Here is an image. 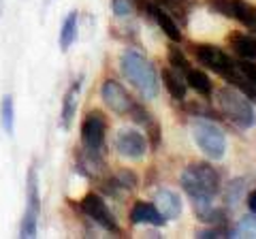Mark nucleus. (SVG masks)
<instances>
[{
    "mask_svg": "<svg viewBox=\"0 0 256 239\" xmlns=\"http://www.w3.org/2000/svg\"><path fill=\"white\" fill-rule=\"evenodd\" d=\"M196 214V220H201V222H205V224H224V222H228L226 218H228V214H226V210L224 207H214V205H207L205 210H201V212H194Z\"/></svg>",
    "mask_w": 256,
    "mask_h": 239,
    "instance_id": "obj_21",
    "label": "nucleus"
},
{
    "mask_svg": "<svg viewBox=\"0 0 256 239\" xmlns=\"http://www.w3.org/2000/svg\"><path fill=\"white\" fill-rule=\"evenodd\" d=\"M100 98L118 116H126L132 107L130 94H128L124 90V86L116 82V79H105V84L100 86Z\"/></svg>",
    "mask_w": 256,
    "mask_h": 239,
    "instance_id": "obj_10",
    "label": "nucleus"
},
{
    "mask_svg": "<svg viewBox=\"0 0 256 239\" xmlns=\"http://www.w3.org/2000/svg\"><path fill=\"white\" fill-rule=\"evenodd\" d=\"M38 218H41V194H38V171L32 162L26 175V212H24L20 237L22 239H34L38 233Z\"/></svg>",
    "mask_w": 256,
    "mask_h": 239,
    "instance_id": "obj_5",
    "label": "nucleus"
},
{
    "mask_svg": "<svg viewBox=\"0 0 256 239\" xmlns=\"http://www.w3.org/2000/svg\"><path fill=\"white\" fill-rule=\"evenodd\" d=\"M82 212L86 214L88 218H90L92 222H96L100 228H105L107 233H114V235H120L122 233V228H120L116 216L111 214V210L107 207L105 198H102L100 194H86L84 201H82Z\"/></svg>",
    "mask_w": 256,
    "mask_h": 239,
    "instance_id": "obj_6",
    "label": "nucleus"
},
{
    "mask_svg": "<svg viewBox=\"0 0 256 239\" xmlns=\"http://www.w3.org/2000/svg\"><path fill=\"white\" fill-rule=\"evenodd\" d=\"M107 120L100 111H90L82 124V146L96 152H105Z\"/></svg>",
    "mask_w": 256,
    "mask_h": 239,
    "instance_id": "obj_7",
    "label": "nucleus"
},
{
    "mask_svg": "<svg viewBox=\"0 0 256 239\" xmlns=\"http://www.w3.org/2000/svg\"><path fill=\"white\" fill-rule=\"evenodd\" d=\"M218 105L222 116L233 122L237 128L248 130L256 124V114H254V107L248 102V96L244 92H239L235 86H224L218 90Z\"/></svg>",
    "mask_w": 256,
    "mask_h": 239,
    "instance_id": "obj_3",
    "label": "nucleus"
},
{
    "mask_svg": "<svg viewBox=\"0 0 256 239\" xmlns=\"http://www.w3.org/2000/svg\"><path fill=\"white\" fill-rule=\"evenodd\" d=\"M190 132L198 150L210 160H222L226 154V137L218 124H214L210 118H194L190 122Z\"/></svg>",
    "mask_w": 256,
    "mask_h": 239,
    "instance_id": "obj_4",
    "label": "nucleus"
},
{
    "mask_svg": "<svg viewBox=\"0 0 256 239\" xmlns=\"http://www.w3.org/2000/svg\"><path fill=\"white\" fill-rule=\"evenodd\" d=\"M154 205L158 207V212L162 214L166 220H178L182 216V201L180 196L169 188H160L156 192Z\"/></svg>",
    "mask_w": 256,
    "mask_h": 239,
    "instance_id": "obj_13",
    "label": "nucleus"
},
{
    "mask_svg": "<svg viewBox=\"0 0 256 239\" xmlns=\"http://www.w3.org/2000/svg\"><path fill=\"white\" fill-rule=\"evenodd\" d=\"M2 6H4V0H0V13H2Z\"/></svg>",
    "mask_w": 256,
    "mask_h": 239,
    "instance_id": "obj_34",
    "label": "nucleus"
},
{
    "mask_svg": "<svg viewBox=\"0 0 256 239\" xmlns=\"http://www.w3.org/2000/svg\"><path fill=\"white\" fill-rule=\"evenodd\" d=\"M158 6H162L166 13H173L175 18H180L182 22H186L190 9L194 6L196 0H154Z\"/></svg>",
    "mask_w": 256,
    "mask_h": 239,
    "instance_id": "obj_20",
    "label": "nucleus"
},
{
    "mask_svg": "<svg viewBox=\"0 0 256 239\" xmlns=\"http://www.w3.org/2000/svg\"><path fill=\"white\" fill-rule=\"evenodd\" d=\"M148 128V132H150V143H152V150H156L160 148V126H158V122H154V120H152V122L146 126Z\"/></svg>",
    "mask_w": 256,
    "mask_h": 239,
    "instance_id": "obj_31",
    "label": "nucleus"
},
{
    "mask_svg": "<svg viewBox=\"0 0 256 239\" xmlns=\"http://www.w3.org/2000/svg\"><path fill=\"white\" fill-rule=\"evenodd\" d=\"M182 188L190 198H214L220 192V173L207 162H192L182 171Z\"/></svg>",
    "mask_w": 256,
    "mask_h": 239,
    "instance_id": "obj_2",
    "label": "nucleus"
},
{
    "mask_svg": "<svg viewBox=\"0 0 256 239\" xmlns=\"http://www.w3.org/2000/svg\"><path fill=\"white\" fill-rule=\"evenodd\" d=\"M77 22H79V13L77 11H70L66 18L62 22V28H60V50L62 52H68L70 45L77 41Z\"/></svg>",
    "mask_w": 256,
    "mask_h": 239,
    "instance_id": "obj_15",
    "label": "nucleus"
},
{
    "mask_svg": "<svg viewBox=\"0 0 256 239\" xmlns=\"http://www.w3.org/2000/svg\"><path fill=\"white\" fill-rule=\"evenodd\" d=\"M130 222L132 224H152V226H164L166 218L158 212V207L154 203L139 201L132 205L130 210Z\"/></svg>",
    "mask_w": 256,
    "mask_h": 239,
    "instance_id": "obj_12",
    "label": "nucleus"
},
{
    "mask_svg": "<svg viewBox=\"0 0 256 239\" xmlns=\"http://www.w3.org/2000/svg\"><path fill=\"white\" fill-rule=\"evenodd\" d=\"M235 230L237 233H242V235H248V237H256V214L246 216L242 222H239V226Z\"/></svg>",
    "mask_w": 256,
    "mask_h": 239,
    "instance_id": "obj_30",
    "label": "nucleus"
},
{
    "mask_svg": "<svg viewBox=\"0 0 256 239\" xmlns=\"http://www.w3.org/2000/svg\"><path fill=\"white\" fill-rule=\"evenodd\" d=\"M207 6H210V11L222 15V18H230V20H235V13H237V6H239V0H207Z\"/></svg>",
    "mask_w": 256,
    "mask_h": 239,
    "instance_id": "obj_22",
    "label": "nucleus"
},
{
    "mask_svg": "<svg viewBox=\"0 0 256 239\" xmlns=\"http://www.w3.org/2000/svg\"><path fill=\"white\" fill-rule=\"evenodd\" d=\"M169 64L173 66V70H178L180 75H186L188 68H190L188 58L184 56V52L180 50L178 45H171V47H169Z\"/></svg>",
    "mask_w": 256,
    "mask_h": 239,
    "instance_id": "obj_24",
    "label": "nucleus"
},
{
    "mask_svg": "<svg viewBox=\"0 0 256 239\" xmlns=\"http://www.w3.org/2000/svg\"><path fill=\"white\" fill-rule=\"evenodd\" d=\"M235 64H237V70L242 73V77L246 79V82L252 88H256V64H254V60H242V62H235Z\"/></svg>",
    "mask_w": 256,
    "mask_h": 239,
    "instance_id": "obj_27",
    "label": "nucleus"
},
{
    "mask_svg": "<svg viewBox=\"0 0 256 239\" xmlns=\"http://www.w3.org/2000/svg\"><path fill=\"white\" fill-rule=\"evenodd\" d=\"M248 207H250L252 214H256V190H252V192L248 194Z\"/></svg>",
    "mask_w": 256,
    "mask_h": 239,
    "instance_id": "obj_33",
    "label": "nucleus"
},
{
    "mask_svg": "<svg viewBox=\"0 0 256 239\" xmlns=\"http://www.w3.org/2000/svg\"><path fill=\"white\" fill-rule=\"evenodd\" d=\"M120 68H122V75L139 90L143 98H148V100L156 98L158 75H156L154 64H152L146 56L128 47V50H124L122 56H120Z\"/></svg>",
    "mask_w": 256,
    "mask_h": 239,
    "instance_id": "obj_1",
    "label": "nucleus"
},
{
    "mask_svg": "<svg viewBox=\"0 0 256 239\" xmlns=\"http://www.w3.org/2000/svg\"><path fill=\"white\" fill-rule=\"evenodd\" d=\"M116 150L122 158H128V160H141L148 152V139L143 137L139 130L124 128V130H120L118 137H116Z\"/></svg>",
    "mask_w": 256,
    "mask_h": 239,
    "instance_id": "obj_9",
    "label": "nucleus"
},
{
    "mask_svg": "<svg viewBox=\"0 0 256 239\" xmlns=\"http://www.w3.org/2000/svg\"><path fill=\"white\" fill-rule=\"evenodd\" d=\"M82 86H84V77L75 79L70 88L66 90L62 98V109H60V126L64 130H68L73 126V120L77 114V105H79V94H82Z\"/></svg>",
    "mask_w": 256,
    "mask_h": 239,
    "instance_id": "obj_11",
    "label": "nucleus"
},
{
    "mask_svg": "<svg viewBox=\"0 0 256 239\" xmlns=\"http://www.w3.org/2000/svg\"><path fill=\"white\" fill-rule=\"evenodd\" d=\"M230 47L242 60H256V38L248 34H235L230 36Z\"/></svg>",
    "mask_w": 256,
    "mask_h": 239,
    "instance_id": "obj_17",
    "label": "nucleus"
},
{
    "mask_svg": "<svg viewBox=\"0 0 256 239\" xmlns=\"http://www.w3.org/2000/svg\"><path fill=\"white\" fill-rule=\"evenodd\" d=\"M111 11L116 18H128L134 13V2L132 0H111Z\"/></svg>",
    "mask_w": 256,
    "mask_h": 239,
    "instance_id": "obj_28",
    "label": "nucleus"
},
{
    "mask_svg": "<svg viewBox=\"0 0 256 239\" xmlns=\"http://www.w3.org/2000/svg\"><path fill=\"white\" fill-rule=\"evenodd\" d=\"M148 15H152V20L158 24V28L162 30V32L169 36L173 43H182V30H180V26L175 24V20L162 9V6H158L156 2H152L150 9H148Z\"/></svg>",
    "mask_w": 256,
    "mask_h": 239,
    "instance_id": "obj_14",
    "label": "nucleus"
},
{
    "mask_svg": "<svg viewBox=\"0 0 256 239\" xmlns=\"http://www.w3.org/2000/svg\"><path fill=\"white\" fill-rule=\"evenodd\" d=\"M194 58L198 60V64L207 66L210 70H214V73H218L222 77L226 75L235 64V62L230 60L220 47H216L212 43H196L194 45Z\"/></svg>",
    "mask_w": 256,
    "mask_h": 239,
    "instance_id": "obj_8",
    "label": "nucleus"
},
{
    "mask_svg": "<svg viewBox=\"0 0 256 239\" xmlns=\"http://www.w3.org/2000/svg\"><path fill=\"white\" fill-rule=\"evenodd\" d=\"M184 77H186V84H188L196 94H203V96H210V94H212V82H210V77H207L203 70H198V68H188V73L184 75Z\"/></svg>",
    "mask_w": 256,
    "mask_h": 239,
    "instance_id": "obj_19",
    "label": "nucleus"
},
{
    "mask_svg": "<svg viewBox=\"0 0 256 239\" xmlns=\"http://www.w3.org/2000/svg\"><path fill=\"white\" fill-rule=\"evenodd\" d=\"M198 239H222V237H237V230L233 226H228V222L224 224H212V228L207 230H198L196 233Z\"/></svg>",
    "mask_w": 256,
    "mask_h": 239,
    "instance_id": "obj_23",
    "label": "nucleus"
},
{
    "mask_svg": "<svg viewBox=\"0 0 256 239\" xmlns=\"http://www.w3.org/2000/svg\"><path fill=\"white\" fill-rule=\"evenodd\" d=\"M128 116L132 118V122H137V124H141V126H148V124L152 122L150 111L143 107V105H139V102H132V107H130V111H128Z\"/></svg>",
    "mask_w": 256,
    "mask_h": 239,
    "instance_id": "obj_29",
    "label": "nucleus"
},
{
    "mask_svg": "<svg viewBox=\"0 0 256 239\" xmlns=\"http://www.w3.org/2000/svg\"><path fill=\"white\" fill-rule=\"evenodd\" d=\"M242 192H244V180L237 178L233 182H228L226 192H224V201L228 207H237V203L242 201Z\"/></svg>",
    "mask_w": 256,
    "mask_h": 239,
    "instance_id": "obj_25",
    "label": "nucleus"
},
{
    "mask_svg": "<svg viewBox=\"0 0 256 239\" xmlns=\"http://www.w3.org/2000/svg\"><path fill=\"white\" fill-rule=\"evenodd\" d=\"M0 126L9 137L15 134V100L11 94L2 96V102H0Z\"/></svg>",
    "mask_w": 256,
    "mask_h": 239,
    "instance_id": "obj_18",
    "label": "nucleus"
},
{
    "mask_svg": "<svg viewBox=\"0 0 256 239\" xmlns=\"http://www.w3.org/2000/svg\"><path fill=\"white\" fill-rule=\"evenodd\" d=\"M162 84L164 88L169 90V94L175 98V100H184L186 98V79H184L178 70H171V68H164L162 70Z\"/></svg>",
    "mask_w": 256,
    "mask_h": 239,
    "instance_id": "obj_16",
    "label": "nucleus"
},
{
    "mask_svg": "<svg viewBox=\"0 0 256 239\" xmlns=\"http://www.w3.org/2000/svg\"><path fill=\"white\" fill-rule=\"evenodd\" d=\"M116 182V186L120 188V190H134L137 188V184H139V180H137V175H134V171H128V169H124V171H120L116 178H111Z\"/></svg>",
    "mask_w": 256,
    "mask_h": 239,
    "instance_id": "obj_26",
    "label": "nucleus"
},
{
    "mask_svg": "<svg viewBox=\"0 0 256 239\" xmlns=\"http://www.w3.org/2000/svg\"><path fill=\"white\" fill-rule=\"evenodd\" d=\"M132 2H134V9H137V11H141V13H148L150 4H152V0H132Z\"/></svg>",
    "mask_w": 256,
    "mask_h": 239,
    "instance_id": "obj_32",
    "label": "nucleus"
}]
</instances>
